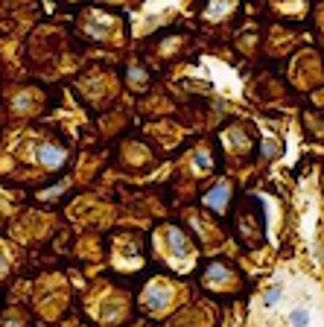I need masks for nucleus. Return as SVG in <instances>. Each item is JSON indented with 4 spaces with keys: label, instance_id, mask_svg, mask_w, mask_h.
<instances>
[{
    "label": "nucleus",
    "instance_id": "obj_1",
    "mask_svg": "<svg viewBox=\"0 0 324 327\" xmlns=\"http://www.w3.org/2000/svg\"><path fill=\"white\" fill-rule=\"evenodd\" d=\"M35 158H38V164H44V167H59L65 161V149L41 143V146H35Z\"/></svg>",
    "mask_w": 324,
    "mask_h": 327
},
{
    "label": "nucleus",
    "instance_id": "obj_2",
    "mask_svg": "<svg viewBox=\"0 0 324 327\" xmlns=\"http://www.w3.org/2000/svg\"><path fill=\"white\" fill-rule=\"evenodd\" d=\"M143 301H146L149 310H161V307H167V301H170V292H167L164 286H149Z\"/></svg>",
    "mask_w": 324,
    "mask_h": 327
},
{
    "label": "nucleus",
    "instance_id": "obj_3",
    "mask_svg": "<svg viewBox=\"0 0 324 327\" xmlns=\"http://www.w3.org/2000/svg\"><path fill=\"white\" fill-rule=\"evenodd\" d=\"M225 202H228V184H216L214 190L208 193V205H211V208H216V211H219V208H222Z\"/></svg>",
    "mask_w": 324,
    "mask_h": 327
},
{
    "label": "nucleus",
    "instance_id": "obj_4",
    "mask_svg": "<svg viewBox=\"0 0 324 327\" xmlns=\"http://www.w3.org/2000/svg\"><path fill=\"white\" fill-rule=\"evenodd\" d=\"M170 248H173V254L178 260H184L187 257V242L181 237V231H170Z\"/></svg>",
    "mask_w": 324,
    "mask_h": 327
},
{
    "label": "nucleus",
    "instance_id": "obj_5",
    "mask_svg": "<svg viewBox=\"0 0 324 327\" xmlns=\"http://www.w3.org/2000/svg\"><path fill=\"white\" fill-rule=\"evenodd\" d=\"M205 278H208V281H214V284H222V281H228V269H225V266H219V263H211V266H208V272H205Z\"/></svg>",
    "mask_w": 324,
    "mask_h": 327
},
{
    "label": "nucleus",
    "instance_id": "obj_6",
    "mask_svg": "<svg viewBox=\"0 0 324 327\" xmlns=\"http://www.w3.org/2000/svg\"><path fill=\"white\" fill-rule=\"evenodd\" d=\"M289 322H292V327H307L310 325V313H307V310H295V313L289 316Z\"/></svg>",
    "mask_w": 324,
    "mask_h": 327
},
{
    "label": "nucleus",
    "instance_id": "obj_7",
    "mask_svg": "<svg viewBox=\"0 0 324 327\" xmlns=\"http://www.w3.org/2000/svg\"><path fill=\"white\" fill-rule=\"evenodd\" d=\"M263 301H266V307H275V304H278V301H281V289H269Z\"/></svg>",
    "mask_w": 324,
    "mask_h": 327
},
{
    "label": "nucleus",
    "instance_id": "obj_8",
    "mask_svg": "<svg viewBox=\"0 0 324 327\" xmlns=\"http://www.w3.org/2000/svg\"><path fill=\"white\" fill-rule=\"evenodd\" d=\"M208 167H211L208 152H196V170H208Z\"/></svg>",
    "mask_w": 324,
    "mask_h": 327
}]
</instances>
